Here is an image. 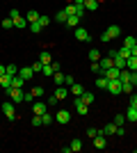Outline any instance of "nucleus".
Segmentation results:
<instances>
[{"label": "nucleus", "mask_w": 137, "mask_h": 153, "mask_svg": "<svg viewBox=\"0 0 137 153\" xmlns=\"http://www.w3.org/2000/svg\"><path fill=\"white\" fill-rule=\"evenodd\" d=\"M5 91H7V96L12 98V103H23L25 101V91L19 89V87H9V89H5Z\"/></svg>", "instance_id": "nucleus-1"}, {"label": "nucleus", "mask_w": 137, "mask_h": 153, "mask_svg": "<svg viewBox=\"0 0 137 153\" xmlns=\"http://www.w3.org/2000/svg\"><path fill=\"white\" fill-rule=\"evenodd\" d=\"M119 34H121V27H119V25H110L103 34H101V41H103V44H105V41H112V39H117Z\"/></svg>", "instance_id": "nucleus-2"}, {"label": "nucleus", "mask_w": 137, "mask_h": 153, "mask_svg": "<svg viewBox=\"0 0 137 153\" xmlns=\"http://www.w3.org/2000/svg\"><path fill=\"white\" fill-rule=\"evenodd\" d=\"M76 112H78L80 117H85L87 112H89V105H87V103L82 101V98H80V96H76Z\"/></svg>", "instance_id": "nucleus-3"}, {"label": "nucleus", "mask_w": 137, "mask_h": 153, "mask_svg": "<svg viewBox=\"0 0 137 153\" xmlns=\"http://www.w3.org/2000/svg\"><path fill=\"white\" fill-rule=\"evenodd\" d=\"M2 112H5V117L9 119V121H14V119H16V112H14V103H12V101L2 103Z\"/></svg>", "instance_id": "nucleus-4"}, {"label": "nucleus", "mask_w": 137, "mask_h": 153, "mask_svg": "<svg viewBox=\"0 0 137 153\" xmlns=\"http://www.w3.org/2000/svg\"><path fill=\"white\" fill-rule=\"evenodd\" d=\"M44 112H48V103H44V101H34L32 103V114H44Z\"/></svg>", "instance_id": "nucleus-5"}, {"label": "nucleus", "mask_w": 137, "mask_h": 153, "mask_svg": "<svg viewBox=\"0 0 137 153\" xmlns=\"http://www.w3.org/2000/svg\"><path fill=\"white\" fill-rule=\"evenodd\" d=\"M55 121H57V123H64V126H66V123L71 121V112H69V110H59L57 114H55Z\"/></svg>", "instance_id": "nucleus-6"}, {"label": "nucleus", "mask_w": 137, "mask_h": 153, "mask_svg": "<svg viewBox=\"0 0 137 153\" xmlns=\"http://www.w3.org/2000/svg\"><path fill=\"white\" fill-rule=\"evenodd\" d=\"M107 91L114 94V96L121 94V80H119V78H117V80H107Z\"/></svg>", "instance_id": "nucleus-7"}, {"label": "nucleus", "mask_w": 137, "mask_h": 153, "mask_svg": "<svg viewBox=\"0 0 137 153\" xmlns=\"http://www.w3.org/2000/svg\"><path fill=\"white\" fill-rule=\"evenodd\" d=\"M73 34H76V39H78V41H91L89 32H87L85 27H76V32H73Z\"/></svg>", "instance_id": "nucleus-8"}, {"label": "nucleus", "mask_w": 137, "mask_h": 153, "mask_svg": "<svg viewBox=\"0 0 137 153\" xmlns=\"http://www.w3.org/2000/svg\"><path fill=\"white\" fill-rule=\"evenodd\" d=\"M103 73H105V78H107V80H117L119 73H121V69H117V66H110V69L103 71Z\"/></svg>", "instance_id": "nucleus-9"}, {"label": "nucleus", "mask_w": 137, "mask_h": 153, "mask_svg": "<svg viewBox=\"0 0 137 153\" xmlns=\"http://www.w3.org/2000/svg\"><path fill=\"white\" fill-rule=\"evenodd\" d=\"M98 64H101V69H103V71H107L110 66H114V59H112L110 55H105V57L98 59Z\"/></svg>", "instance_id": "nucleus-10"}, {"label": "nucleus", "mask_w": 137, "mask_h": 153, "mask_svg": "<svg viewBox=\"0 0 137 153\" xmlns=\"http://www.w3.org/2000/svg\"><path fill=\"white\" fill-rule=\"evenodd\" d=\"M80 21H82V19L73 14V16H69V19H66V23H64V25H66V27H73V30H76V27H80Z\"/></svg>", "instance_id": "nucleus-11"}, {"label": "nucleus", "mask_w": 137, "mask_h": 153, "mask_svg": "<svg viewBox=\"0 0 137 153\" xmlns=\"http://www.w3.org/2000/svg\"><path fill=\"white\" fill-rule=\"evenodd\" d=\"M69 94H71V91H69V87H66V85H57V89H55V96H57L59 101H62V98H66Z\"/></svg>", "instance_id": "nucleus-12"}, {"label": "nucleus", "mask_w": 137, "mask_h": 153, "mask_svg": "<svg viewBox=\"0 0 137 153\" xmlns=\"http://www.w3.org/2000/svg\"><path fill=\"white\" fill-rule=\"evenodd\" d=\"M126 121H137V108L135 105H128V110H126Z\"/></svg>", "instance_id": "nucleus-13"}, {"label": "nucleus", "mask_w": 137, "mask_h": 153, "mask_svg": "<svg viewBox=\"0 0 137 153\" xmlns=\"http://www.w3.org/2000/svg\"><path fill=\"white\" fill-rule=\"evenodd\" d=\"M19 76L23 78V80H30V78L34 76V71H32V66H23V69H19Z\"/></svg>", "instance_id": "nucleus-14"}, {"label": "nucleus", "mask_w": 137, "mask_h": 153, "mask_svg": "<svg viewBox=\"0 0 137 153\" xmlns=\"http://www.w3.org/2000/svg\"><path fill=\"white\" fill-rule=\"evenodd\" d=\"M69 91H71L73 96H82V94H85V87H82L80 82H73L71 87H69Z\"/></svg>", "instance_id": "nucleus-15"}, {"label": "nucleus", "mask_w": 137, "mask_h": 153, "mask_svg": "<svg viewBox=\"0 0 137 153\" xmlns=\"http://www.w3.org/2000/svg\"><path fill=\"white\" fill-rule=\"evenodd\" d=\"M12 80H14V78L9 76V73L0 76V87H2V89H9V87H12Z\"/></svg>", "instance_id": "nucleus-16"}, {"label": "nucleus", "mask_w": 137, "mask_h": 153, "mask_svg": "<svg viewBox=\"0 0 137 153\" xmlns=\"http://www.w3.org/2000/svg\"><path fill=\"white\" fill-rule=\"evenodd\" d=\"M126 69H128V71H137V57H135V55L126 57Z\"/></svg>", "instance_id": "nucleus-17"}, {"label": "nucleus", "mask_w": 137, "mask_h": 153, "mask_svg": "<svg viewBox=\"0 0 137 153\" xmlns=\"http://www.w3.org/2000/svg\"><path fill=\"white\" fill-rule=\"evenodd\" d=\"M25 25H30L25 16H19V19H14V27H16V30H23Z\"/></svg>", "instance_id": "nucleus-18"}, {"label": "nucleus", "mask_w": 137, "mask_h": 153, "mask_svg": "<svg viewBox=\"0 0 137 153\" xmlns=\"http://www.w3.org/2000/svg\"><path fill=\"white\" fill-rule=\"evenodd\" d=\"M87 57H89V62H98V59L103 57V55H101V51H98V48H91Z\"/></svg>", "instance_id": "nucleus-19"}, {"label": "nucleus", "mask_w": 137, "mask_h": 153, "mask_svg": "<svg viewBox=\"0 0 137 153\" xmlns=\"http://www.w3.org/2000/svg\"><path fill=\"white\" fill-rule=\"evenodd\" d=\"M94 149H105V135H96L94 137Z\"/></svg>", "instance_id": "nucleus-20"}, {"label": "nucleus", "mask_w": 137, "mask_h": 153, "mask_svg": "<svg viewBox=\"0 0 137 153\" xmlns=\"http://www.w3.org/2000/svg\"><path fill=\"white\" fill-rule=\"evenodd\" d=\"M64 78H66V73H62V71H55V73H53L55 85H64Z\"/></svg>", "instance_id": "nucleus-21"}, {"label": "nucleus", "mask_w": 137, "mask_h": 153, "mask_svg": "<svg viewBox=\"0 0 137 153\" xmlns=\"http://www.w3.org/2000/svg\"><path fill=\"white\" fill-rule=\"evenodd\" d=\"M85 9L87 12H96L98 9V0H85Z\"/></svg>", "instance_id": "nucleus-22"}, {"label": "nucleus", "mask_w": 137, "mask_h": 153, "mask_svg": "<svg viewBox=\"0 0 137 153\" xmlns=\"http://www.w3.org/2000/svg\"><path fill=\"white\" fill-rule=\"evenodd\" d=\"M39 16H41V14H39V12H34V9H30V12L25 14L27 23H34V21H39Z\"/></svg>", "instance_id": "nucleus-23"}, {"label": "nucleus", "mask_w": 137, "mask_h": 153, "mask_svg": "<svg viewBox=\"0 0 137 153\" xmlns=\"http://www.w3.org/2000/svg\"><path fill=\"white\" fill-rule=\"evenodd\" d=\"M135 91V87H133V82L128 80V82H121V94H133Z\"/></svg>", "instance_id": "nucleus-24"}, {"label": "nucleus", "mask_w": 137, "mask_h": 153, "mask_svg": "<svg viewBox=\"0 0 137 153\" xmlns=\"http://www.w3.org/2000/svg\"><path fill=\"white\" fill-rule=\"evenodd\" d=\"M39 62H41V64H53V57H50V53H48V51H44V53L39 55Z\"/></svg>", "instance_id": "nucleus-25"}, {"label": "nucleus", "mask_w": 137, "mask_h": 153, "mask_svg": "<svg viewBox=\"0 0 137 153\" xmlns=\"http://www.w3.org/2000/svg\"><path fill=\"white\" fill-rule=\"evenodd\" d=\"M27 80H23L21 76H14V80H12V87H19V89H23V85H25Z\"/></svg>", "instance_id": "nucleus-26"}, {"label": "nucleus", "mask_w": 137, "mask_h": 153, "mask_svg": "<svg viewBox=\"0 0 137 153\" xmlns=\"http://www.w3.org/2000/svg\"><path fill=\"white\" fill-rule=\"evenodd\" d=\"M80 98H82V101H85V103H87V105H91V103H94V101H96V96H94V94H91V91H85V94H82V96H80Z\"/></svg>", "instance_id": "nucleus-27"}, {"label": "nucleus", "mask_w": 137, "mask_h": 153, "mask_svg": "<svg viewBox=\"0 0 137 153\" xmlns=\"http://www.w3.org/2000/svg\"><path fill=\"white\" fill-rule=\"evenodd\" d=\"M69 146H71L73 153H78V151H82V142H80V140H71V144H69Z\"/></svg>", "instance_id": "nucleus-28"}, {"label": "nucleus", "mask_w": 137, "mask_h": 153, "mask_svg": "<svg viewBox=\"0 0 137 153\" xmlns=\"http://www.w3.org/2000/svg\"><path fill=\"white\" fill-rule=\"evenodd\" d=\"M96 87H98V89H107V78H105V76L96 78Z\"/></svg>", "instance_id": "nucleus-29"}, {"label": "nucleus", "mask_w": 137, "mask_h": 153, "mask_svg": "<svg viewBox=\"0 0 137 153\" xmlns=\"http://www.w3.org/2000/svg\"><path fill=\"white\" fill-rule=\"evenodd\" d=\"M44 94H46L44 87H39V85H37V87H32V96H34V98H41Z\"/></svg>", "instance_id": "nucleus-30"}, {"label": "nucleus", "mask_w": 137, "mask_h": 153, "mask_svg": "<svg viewBox=\"0 0 137 153\" xmlns=\"http://www.w3.org/2000/svg\"><path fill=\"white\" fill-rule=\"evenodd\" d=\"M5 73H9V76H19V66H14V64H9V66H5Z\"/></svg>", "instance_id": "nucleus-31"}, {"label": "nucleus", "mask_w": 137, "mask_h": 153, "mask_svg": "<svg viewBox=\"0 0 137 153\" xmlns=\"http://www.w3.org/2000/svg\"><path fill=\"white\" fill-rule=\"evenodd\" d=\"M46 103H48V108H55V105H57V103H59V98H57V96H55V94H50V96H48V98H46Z\"/></svg>", "instance_id": "nucleus-32"}, {"label": "nucleus", "mask_w": 137, "mask_h": 153, "mask_svg": "<svg viewBox=\"0 0 137 153\" xmlns=\"http://www.w3.org/2000/svg\"><path fill=\"white\" fill-rule=\"evenodd\" d=\"M66 19H69V16H66V12H64V9L55 14V21H57V23H66Z\"/></svg>", "instance_id": "nucleus-33"}, {"label": "nucleus", "mask_w": 137, "mask_h": 153, "mask_svg": "<svg viewBox=\"0 0 137 153\" xmlns=\"http://www.w3.org/2000/svg\"><path fill=\"white\" fill-rule=\"evenodd\" d=\"M41 73H44V76H48V78H50L53 73H55V71H53V64H44V69H41Z\"/></svg>", "instance_id": "nucleus-34"}, {"label": "nucleus", "mask_w": 137, "mask_h": 153, "mask_svg": "<svg viewBox=\"0 0 137 153\" xmlns=\"http://www.w3.org/2000/svg\"><path fill=\"white\" fill-rule=\"evenodd\" d=\"M41 123H44V126H50V123H53V117L48 114V112H44V114H41Z\"/></svg>", "instance_id": "nucleus-35"}, {"label": "nucleus", "mask_w": 137, "mask_h": 153, "mask_svg": "<svg viewBox=\"0 0 137 153\" xmlns=\"http://www.w3.org/2000/svg\"><path fill=\"white\" fill-rule=\"evenodd\" d=\"M135 44H137V39H135V37H126V39H124V46H126V48H133Z\"/></svg>", "instance_id": "nucleus-36"}, {"label": "nucleus", "mask_w": 137, "mask_h": 153, "mask_svg": "<svg viewBox=\"0 0 137 153\" xmlns=\"http://www.w3.org/2000/svg\"><path fill=\"white\" fill-rule=\"evenodd\" d=\"M2 27H5V30H12L14 27V19H2Z\"/></svg>", "instance_id": "nucleus-37"}, {"label": "nucleus", "mask_w": 137, "mask_h": 153, "mask_svg": "<svg viewBox=\"0 0 137 153\" xmlns=\"http://www.w3.org/2000/svg\"><path fill=\"white\" fill-rule=\"evenodd\" d=\"M30 27H32V32H34V34H39V32L44 30V27L39 25V21H34V23H30Z\"/></svg>", "instance_id": "nucleus-38"}, {"label": "nucleus", "mask_w": 137, "mask_h": 153, "mask_svg": "<svg viewBox=\"0 0 137 153\" xmlns=\"http://www.w3.org/2000/svg\"><path fill=\"white\" fill-rule=\"evenodd\" d=\"M48 23H50V16H44V14H41V16H39V25H41V27H46Z\"/></svg>", "instance_id": "nucleus-39"}, {"label": "nucleus", "mask_w": 137, "mask_h": 153, "mask_svg": "<svg viewBox=\"0 0 137 153\" xmlns=\"http://www.w3.org/2000/svg\"><path fill=\"white\" fill-rule=\"evenodd\" d=\"M119 55H121V57H130L133 53H130V48H126V46H121V51H119Z\"/></svg>", "instance_id": "nucleus-40"}, {"label": "nucleus", "mask_w": 137, "mask_h": 153, "mask_svg": "<svg viewBox=\"0 0 137 153\" xmlns=\"http://www.w3.org/2000/svg\"><path fill=\"white\" fill-rule=\"evenodd\" d=\"M91 71H94V73H103V69H101V64L98 62H91V66H89Z\"/></svg>", "instance_id": "nucleus-41"}, {"label": "nucleus", "mask_w": 137, "mask_h": 153, "mask_svg": "<svg viewBox=\"0 0 137 153\" xmlns=\"http://www.w3.org/2000/svg\"><path fill=\"white\" fill-rule=\"evenodd\" d=\"M124 121H126V114H117L114 117V123H117V126H124Z\"/></svg>", "instance_id": "nucleus-42"}, {"label": "nucleus", "mask_w": 137, "mask_h": 153, "mask_svg": "<svg viewBox=\"0 0 137 153\" xmlns=\"http://www.w3.org/2000/svg\"><path fill=\"white\" fill-rule=\"evenodd\" d=\"M96 135H98V130H96V128H87V137H89V140H94Z\"/></svg>", "instance_id": "nucleus-43"}, {"label": "nucleus", "mask_w": 137, "mask_h": 153, "mask_svg": "<svg viewBox=\"0 0 137 153\" xmlns=\"http://www.w3.org/2000/svg\"><path fill=\"white\" fill-rule=\"evenodd\" d=\"M73 82H76V78H73V76H71V73H69V76H66V78H64V85H66V87H71V85H73Z\"/></svg>", "instance_id": "nucleus-44"}, {"label": "nucleus", "mask_w": 137, "mask_h": 153, "mask_svg": "<svg viewBox=\"0 0 137 153\" xmlns=\"http://www.w3.org/2000/svg\"><path fill=\"white\" fill-rule=\"evenodd\" d=\"M41 69H44V64H41V62H34L32 64V71H34V73H41Z\"/></svg>", "instance_id": "nucleus-45"}, {"label": "nucleus", "mask_w": 137, "mask_h": 153, "mask_svg": "<svg viewBox=\"0 0 137 153\" xmlns=\"http://www.w3.org/2000/svg\"><path fill=\"white\" fill-rule=\"evenodd\" d=\"M32 126H34V128L44 126V123H41V117H39V114H34V119H32Z\"/></svg>", "instance_id": "nucleus-46"}, {"label": "nucleus", "mask_w": 137, "mask_h": 153, "mask_svg": "<svg viewBox=\"0 0 137 153\" xmlns=\"http://www.w3.org/2000/svg\"><path fill=\"white\" fill-rule=\"evenodd\" d=\"M130 82H133V87L137 89V71H133V73H130Z\"/></svg>", "instance_id": "nucleus-47"}, {"label": "nucleus", "mask_w": 137, "mask_h": 153, "mask_svg": "<svg viewBox=\"0 0 137 153\" xmlns=\"http://www.w3.org/2000/svg\"><path fill=\"white\" fill-rule=\"evenodd\" d=\"M19 16H21V14H19V9H16V7H14L12 12H9V19H19Z\"/></svg>", "instance_id": "nucleus-48"}, {"label": "nucleus", "mask_w": 137, "mask_h": 153, "mask_svg": "<svg viewBox=\"0 0 137 153\" xmlns=\"http://www.w3.org/2000/svg\"><path fill=\"white\" fill-rule=\"evenodd\" d=\"M130 105H135V108H137V94H130Z\"/></svg>", "instance_id": "nucleus-49"}, {"label": "nucleus", "mask_w": 137, "mask_h": 153, "mask_svg": "<svg viewBox=\"0 0 137 153\" xmlns=\"http://www.w3.org/2000/svg\"><path fill=\"white\" fill-rule=\"evenodd\" d=\"M53 71H62V64H59V62H53Z\"/></svg>", "instance_id": "nucleus-50"}, {"label": "nucleus", "mask_w": 137, "mask_h": 153, "mask_svg": "<svg viewBox=\"0 0 137 153\" xmlns=\"http://www.w3.org/2000/svg\"><path fill=\"white\" fill-rule=\"evenodd\" d=\"M130 53H133V55H135V57H137V44H135V46H133V48H130Z\"/></svg>", "instance_id": "nucleus-51"}, {"label": "nucleus", "mask_w": 137, "mask_h": 153, "mask_svg": "<svg viewBox=\"0 0 137 153\" xmlns=\"http://www.w3.org/2000/svg\"><path fill=\"white\" fill-rule=\"evenodd\" d=\"M0 76H5V66L2 64H0Z\"/></svg>", "instance_id": "nucleus-52"}, {"label": "nucleus", "mask_w": 137, "mask_h": 153, "mask_svg": "<svg viewBox=\"0 0 137 153\" xmlns=\"http://www.w3.org/2000/svg\"><path fill=\"white\" fill-rule=\"evenodd\" d=\"M73 2H76V5H85V0H73Z\"/></svg>", "instance_id": "nucleus-53"}]
</instances>
